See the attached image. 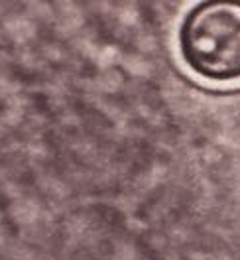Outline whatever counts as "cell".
Listing matches in <instances>:
<instances>
[{
  "instance_id": "6da1fadb",
  "label": "cell",
  "mask_w": 240,
  "mask_h": 260,
  "mask_svg": "<svg viewBox=\"0 0 240 260\" xmlns=\"http://www.w3.org/2000/svg\"><path fill=\"white\" fill-rule=\"evenodd\" d=\"M177 51L187 71L215 85L240 81V2L191 6L177 30Z\"/></svg>"
}]
</instances>
